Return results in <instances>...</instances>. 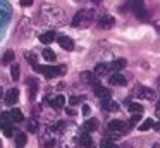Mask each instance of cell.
<instances>
[{
    "mask_svg": "<svg viewBox=\"0 0 160 148\" xmlns=\"http://www.w3.org/2000/svg\"><path fill=\"white\" fill-rule=\"evenodd\" d=\"M19 65L18 64H12V67H11V76H12V79H14V81H18L19 79Z\"/></svg>",
    "mask_w": 160,
    "mask_h": 148,
    "instance_id": "484cf974",
    "label": "cell"
},
{
    "mask_svg": "<svg viewBox=\"0 0 160 148\" xmlns=\"http://www.w3.org/2000/svg\"><path fill=\"white\" fill-rule=\"evenodd\" d=\"M64 103H66V98H64L62 95L55 96V100H53V107H55V109H62Z\"/></svg>",
    "mask_w": 160,
    "mask_h": 148,
    "instance_id": "d4e9b609",
    "label": "cell"
},
{
    "mask_svg": "<svg viewBox=\"0 0 160 148\" xmlns=\"http://www.w3.org/2000/svg\"><path fill=\"white\" fill-rule=\"evenodd\" d=\"M131 5H132V12L136 14V17H139V19L146 21V17H148V14H146L145 2H143V0H134V2L131 3Z\"/></svg>",
    "mask_w": 160,
    "mask_h": 148,
    "instance_id": "5b68a950",
    "label": "cell"
},
{
    "mask_svg": "<svg viewBox=\"0 0 160 148\" xmlns=\"http://www.w3.org/2000/svg\"><path fill=\"white\" fill-rule=\"evenodd\" d=\"M91 2H93L95 5H100V3H102V0H91Z\"/></svg>",
    "mask_w": 160,
    "mask_h": 148,
    "instance_id": "f35d334b",
    "label": "cell"
},
{
    "mask_svg": "<svg viewBox=\"0 0 160 148\" xmlns=\"http://www.w3.org/2000/svg\"><path fill=\"white\" fill-rule=\"evenodd\" d=\"M107 129L108 131H115V133H126V131H129L128 129V124L124 122V120H119V119H114V120H110L108 122V126H107Z\"/></svg>",
    "mask_w": 160,
    "mask_h": 148,
    "instance_id": "8992f818",
    "label": "cell"
},
{
    "mask_svg": "<svg viewBox=\"0 0 160 148\" xmlns=\"http://www.w3.org/2000/svg\"><path fill=\"white\" fill-rule=\"evenodd\" d=\"M126 64H128V60H126V59H115V60L112 62L110 67L114 69V71H122V69L126 67Z\"/></svg>",
    "mask_w": 160,
    "mask_h": 148,
    "instance_id": "d6986e66",
    "label": "cell"
},
{
    "mask_svg": "<svg viewBox=\"0 0 160 148\" xmlns=\"http://www.w3.org/2000/svg\"><path fill=\"white\" fill-rule=\"evenodd\" d=\"M18 100H19V89L18 88H12L5 93V103L7 105H14V103H18Z\"/></svg>",
    "mask_w": 160,
    "mask_h": 148,
    "instance_id": "52a82bcc",
    "label": "cell"
},
{
    "mask_svg": "<svg viewBox=\"0 0 160 148\" xmlns=\"http://www.w3.org/2000/svg\"><path fill=\"white\" fill-rule=\"evenodd\" d=\"M84 133H91V131H97L98 129V120L97 119H88L83 126Z\"/></svg>",
    "mask_w": 160,
    "mask_h": 148,
    "instance_id": "5bb4252c",
    "label": "cell"
},
{
    "mask_svg": "<svg viewBox=\"0 0 160 148\" xmlns=\"http://www.w3.org/2000/svg\"><path fill=\"white\" fill-rule=\"evenodd\" d=\"M93 91H95V95H97L100 100H108V98H110V89H108V88H103V86H100V84L95 86Z\"/></svg>",
    "mask_w": 160,
    "mask_h": 148,
    "instance_id": "9c48e42d",
    "label": "cell"
},
{
    "mask_svg": "<svg viewBox=\"0 0 160 148\" xmlns=\"http://www.w3.org/2000/svg\"><path fill=\"white\" fill-rule=\"evenodd\" d=\"M53 40H55V33H53V31H48V33L40 34V41H42V43H45V45L52 43Z\"/></svg>",
    "mask_w": 160,
    "mask_h": 148,
    "instance_id": "9a60e30c",
    "label": "cell"
},
{
    "mask_svg": "<svg viewBox=\"0 0 160 148\" xmlns=\"http://www.w3.org/2000/svg\"><path fill=\"white\" fill-rule=\"evenodd\" d=\"M26 129H28L29 133H38V129H40V120L36 119V117L28 119V122H26Z\"/></svg>",
    "mask_w": 160,
    "mask_h": 148,
    "instance_id": "7c38bea8",
    "label": "cell"
},
{
    "mask_svg": "<svg viewBox=\"0 0 160 148\" xmlns=\"http://www.w3.org/2000/svg\"><path fill=\"white\" fill-rule=\"evenodd\" d=\"M139 119H141V114H132V115H131V124L139 122Z\"/></svg>",
    "mask_w": 160,
    "mask_h": 148,
    "instance_id": "1f68e13d",
    "label": "cell"
},
{
    "mask_svg": "<svg viewBox=\"0 0 160 148\" xmlns=\"http://www.w3.org/2000/svg\"><path fill=\"white\" fill-rule=\"evenodd\" d=\"M134 95L141 100H155V91L152 88H146V86H136Z\"/></svg>",
    "mask_w": 160,
    "mask_h": 148,
    "instance_id": "277c9868",
    "label": "cell"
},
{
    "mask_svg": "<svg viewBox=\"0 0 160 148\" xmlns=\"http://www.w3.org/2000/svg\"><path fill=\"white\" fill-rule=\"evenodd\" d=\"M152 148H160V145H153V146Z\"/></svg>",
    "mask_w": 160,
    "mask_h": 148,
    "instance_id": "60d3db41",
    "label": "cell"
},
{
    "mask_svg": "<svg viewBox=\"0 0 160 148\" xmlns=\"http://www.w3.org/2000/svg\"><path fill=\"white\" fill-rule=\"evenodd\" d=\"M0 148H2V141H0Z\"/></svg>",
    "mask_w": 160,
    "mask_h": 148,
    "instance_id": "b9f144b4",
    "label": "cell"
},
{
    "mask_svg": "<svg viewBox=\"0 0 160 148\" xmlns=\"http://www.w3.org/2000/svg\"><path fill=\"white\" fill-rule=\"evenodd\" d=\"M102 107H103L105 110H110V112H115V110L119 109V105L115 102H112L110 98H108V100H102Z\"/></svg>",
    "mask_w": 160,
    "mask_h": 148,
    "instance_id": "2e32d148",
    "label": "cell"
},
{
    "mask_svg": "<svg viewBox=\"0 0 160 148\" xmlns=\"http://www.w3.org/2000/svg\"><path fill=\"white\" fill-rule=\"evenodd\" d=\"M9 124H12V119H11V114L9 112H2L0 114V126H9Z\"/></svg>",
    "mask_w": 160,
    "mask_h": 148,
    "instance_id": "7402d4cb",
    "label": "cell"
},
{
    "mask_svg": "<svg viewBox=\"0 0 160 148\" xmlns=\"http://www.w3.org/2000/svg\"><path fill=\"white\" fill-rule=\"evenodd\" d=\"M108 72V67L105 64H97L95 65V71H93V74L95 76H98V78H102V76H105Z\"/></svg>",
    "mask_w": 160,
    "mask_h": 148,
    "instance_id": "ac0fdd59",
    "label": "cell"
},
{
    "mask_svg": "<svg viewBox=\"0 0 160 148\" xmlns=\"http://www.w3.org/2000/svg\"><path fill=\"white\" fill-rule=\"evenodd\" d=\"M57 41H59V45L64 48V50H67V52H71L74 48V41L71 40L69 36H59V38H57Z\"/></svg>",
    "mask_w": 160,
    "mask_h": 148,
    "instance_id": "30bf717a",
    "label": "cell"
},
{
    "mask_svg": "<svg viewBox=\"0 0 160 148\" xmlns=\"http://www.w3.org/2000/svg\"><path fill=\"white\" fill-rule=\"evenodd\" d=\"M33 3V0H21V5L22 7H29Z\"/></svg>",
    "mask_w": 160,
    "mask_h": 148,
    "instance_id": "e575fe53",
    "label": "cell"
},
{
    "mask_svg": "<svg viewBox=\"0 0 160 148\" xmlns=\"http://www.w3.org/2000/svg\"><path fill=\"white\" fill-rule=\"evenodd\" d=\"M4 95V89H2V86H0V96Z\"/></svg>",
    "mask_w": 160,
    "mask_h": 148,
    "instance_id": "ab89813d",
    "label": "cell"
},
{
    "mask_svg": "<svg viewBox=\"0 0 160 148\" xmlns=\"http://www.w3.org/2000/svg\"><path fill=\"white\" fill-rule=\"evenodd\" d=\"M150 127H153V120H152V119H146L145 122L139 126V131H148Z\"/></svg>",
    "mask_w": 160,
    "mask_h": 148,
    "instance_id": "f1b7e54d",
    "label": "cell"
},
{
    "mask_svg": "<svg viewBox=\"0 0 160 148\" xmlns=\"http://www.w3.org/2000/svg\"><path fill=\"white\" fill-rule=\"evenodd\" d=\"M102 148H117L115 146V143H114V140H110V138H105L103 141H102Z\"/></svg>",
    "mask_w": 160,
    "mask_h": 148,
    "instance_id": "83f0119b",
    "label": "cell"
},
{
    "mask_svg": "<svg viewBox=\"0 0 160 148\" xmlns=\"http://www.w3.org/2000/svg\"><path fill=\"white\" fill-rule=\"evenodd\" d=\"M35 71H38L45 78H55L60 74V67H53V65H35Z\"/></svg>",
    "mask_w": 160,
    "mask_h": 148,
    "instance_id": "3957f363",
    "label": "cell"
},
{
    "mask_svg": "<svg viewBox=\"0 0 160 148\" xmlns=\"http://www.w3.org/2000/svg\"><path fill=\"white\" fill-rule=\"evenodd\" d=\"M128 109H129V112H131V114H143V105H141V103L131 102L128 105Z\"/></svg>",
    "mask_w": 160,
    "mask_h": 148,
    "instance_id": "603a6c76",
    "label": "cell"
},
{
    "mask_svg": "<svg viewBox=\"0 0 160 148\" xmlns=\"http://www.w3.org/2000/svg\"><path fill=\"white\" fill-rule=\"evenodd\" d=\"M83 114H84V115L90 114V107H88V105H83Z\"/></svg>",
    "mask_w": 160,
    "mask_h": 148,
    "instance_id": "8d00e7d4",
    "label": "cell"
},
{
    "mask_svg": "<svg viewBox=\"0 0 160 148\" xmlns=\"http://www.w3.org/2000/svg\"><path fill=\"white\" fill-rule=\"evenodd\" d=\"M108 83H110L112 86H124L126 83H128V79H126L122 74H119V72H115V74H112L110 78H108Z\"/></svg>",
    "mask_w": 160,
    "mask_h": 148,
    "instance_id": "ba28073f",
    "label": "cell"
},
{
    "mask_svg": "<svg viewBox=\"0 0 160 148\" xmlns=\"http://www.w3.org/2000/svg\"><path fill=\"white\" fill-rule=\"evenodd\" d=\"M79 143H81V146H84V148H93V140H91L90 133H83V134H81Z\"/></svg>",
    "mask_w": 160,
    "mask_h": 148,
    "instance_id": "4fadbf2b",
    "label": "cell"
},
{
    "mask_svg": "<svg viewBox=\"0 0 160 148\" xmlns=\"http://www.w3.org/2000/svg\"><path fill=\"white\" fill-rule=\"evenodd\" d=\"M114 17L112 16H102L100 19H98V24H100V28H103V29H108V28L114 26Z\"/></svg>",
    "mask_w": 160,
    "mask_h": 148,
    "instance_id": "8fae6325",
    "label": "cell"
},
{
    "mask_svg": "<svg viewBox=\"0 0 160 148\" xmlns=\"http://www.w3.org/2000/svg\"><path fill=\"white\" fill-rule=\"evenodd\" d=\"M66 112L69 114V115H76V110H74V109H71V107H67V109H66Z\"/></svg>",
    "mask_w": 160,
    "mask_h": 148,
    "instance_id": "d590c367",
    "label": "cell"
},
{
    "mask_svg": "<svg viewBox=\"0 0 160 148\" xmlns=\"http://www.w3.org/2000/svg\"><path fill=\"white\" fill-rule=\"evenodd\" d=\"M158 117H160V112H158ZM153 126H155V131L160 133V120H158V124H153Z\"/></svg>",
    "mask_w": 160,
    "mask_h": 148,
    "instance_id": "74e56055",
    "label": "cell"
},
{
    "mask_svg": "<svg viewBox=\"0 0 160 148\" xmlns=\"http://www.w3.org/2000/svg\"><path fill=\"white\" fill-rule=\"evenodd\" d=\"M95 19V12L93 10H79L76 16L72 17V26L74 28H84L90 26Z\"/></svg>",
    "mask_w": 160,
    "mask_h": 148,
    "instance_id": "7a4b0ae2",
    "label": "cell"
},
{
    "mask_svg": "<svg viewBox=\"0 0 160 148\" xmlns=\"http://www.w3.org/2000/svg\"><path fill=\"white\" fill-rule=\"evenodd\" d=\"M42 55H43V59H45V60H48V62H53V60H55V52L50 50V48H43Z\"/></svg>",
    "mask_w": 160,
    "mask_h": 148,
    "instance_id": "cb8c5ba5",
    "label": "cell"
},
{
    "mask_svg": "<svg viewBox=\"0 0 160 148\" xmlns=\"http://www.w3.org/2000/svg\"><path fill=\"white\" fill-rule=\"evenodd\" d=\"M2 129H4L5 136H12V134H14V127H12V124H9V126H4Z\"/></svg>",
    "mask_w": 160,
    "mask_h": 148,
    "instance_id": "f546056e",
    "label": "cell"
},
{
    "mask_svg": "<svg viewBox=\"0 0 160 148\" xmlns=\"http://www.w3.org/2000/svg\"><path fill=\"white\" fill-rule=\"evenodd\" d=\"M40 17L43 19L45 24L53 26V28L64 26V24L67 23L66 12H64L62 9H59V7H55V5H48V3L42 5V9H40Z\"/></svg>",
    "mask_w": 160,
    "mask_h": 148,
    "instance_id": "6da1fadb",
    "label": "cell"
},
{
    "mask_svg": "<svg viewBox=\"0 0 160 148\" xmlns=\"http://www.w3.org/2000/svg\"><path fill=\"white\" fill-rule=\"evenodd\" d=\"M9 114H11V119L14 120V122H22V120H24V115H22V112L19 109H12Z\"/></svg>",
    "mask_w": 160,
    "mask_h": 148,
    "instance_id": "e0dca14e",
    "label": "cell"
},
{
    "mask_svg": "<svg viewBox=\"0 0 160 148\" xmlns=\"http://www.w3.org/2000/svg\"><path fill=\"white\" fill-rule=\"evenodd\" d=\"M12 60H14V52L12 50H7L2 55V65H11Z\"/></svg>",
    "mask_w": 160,
    "mask_h": 148,
    "instance_id": "ffe728a7",
    "label": "cell"
},
{
    "mask_svg": "<svg viewBox=\"0 0 160 148\" xmlns=\"http://www.w3.org/2000/svg\"><path fill=\"white\" fill-rule=\"evenodd\" d=\"M36 88H38L36 81H31V100H35V96H36Z\"/></svg>",
    "mask_w": 160,
    "mask_h": 148,
    "instance_id": "4dcf8cb0",
    "label": "cell"
},
{
    "mask_svg": "<svg viewBox=\"0 0 160 148\" xmlns=\"http://www.w3.org/2000/svg\"><path fill=\"white\" fill-rule=\"evenodd\" d=\"M153 26H155V29H157V31H158V33H160V16L153 19Z\"/></svg>",
    "mask_w": 160,
    "mask_h": 148,
    "instance_id": "d6a6232c",
    "label": "cell"
},
{
    "mask_svg": "<svg viewBox=\"0 0 160 148\" xmlns=\"http://www.w3.org/2000/svg\"><path fill=\"white\" fill-rule=\"evenodd\" d=\"M69 103L71 105H78V103H79V98H78V96H71V100H69Z\"/></svg>",
    "mask_w": 160,
    "mask_h": 148,
    "instance_id": "836d02e7",
    "label": "cell"
},
{
    "mask_svg": "<svg viewBox=\"0 0 160 148\" xmlns=\"http://www.w3.org/2000/svg\"><path fill=\"white\" fill-rule=\"evenodd\" d=\"M24 59H28V62L33 65V67H35V65H38V64H36V57H35V54H31V52H26V54H24Z\"/></svg>",
    "mask_w": 160,
    "mask_h": 148,
    "instance_id": "4316f807",
    "label": "cell"
},
{
    "mask_svg": "<svg viewBox=\"0 0 160 148\" xmlns=\"http://www.w3.org/2000/svg\"><path fill=\"white\" fill-rule=\"evenodd\" d=\"M26 143H28V138H26V133H18V134H16V145H18L19 148H22Z\"/></svg>",
    "mask_w": 160,
    "mask_h": 148,
    "instance_id": "44dd1931",
    "label": "cell"
}]
</instances>
